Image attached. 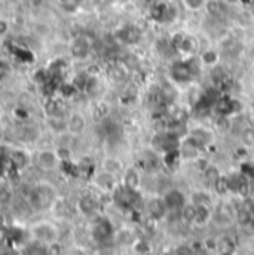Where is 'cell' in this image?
I'll return each mask as SVG.
<instances>
[{
	"label": "cell",
	"mask_w": 254,
	"mask_h": 255,
	"mask_svg": "<svg viewBox=\"0 0 254 255\" xmlns=\"http://www.w3.org/2000/svg\"><path fill=\"white\" fill-rule=\"evenodd\" d=\"M201 73V60L196 57H189L182 61H176L170 68V77L173 82L186 85Z\"/></svg>",
	"instance_id": "1"
},
{
	"label": "cell",
	"mask_w": 254,
	"mask_h": 255,
	"mask_svg": "<svg viewBox=\"0 0 254 255\" xmlns=\"http://www.w3.org/2000/svg\"><path fill=\"white\" fill-rule=\"evenodd\" d=\"M30 235L34 242L42 244L45 247L55 244L60 239V232H58L57 226H54L49 221H40V223H36L34 226H31Z\"/></svg>",
	"instance_id": "2"
},
{
	"label": "cell",
	"mask_w": 254,
	"mask_h": 255,
	"mask_svg": "<svg viewBox=\"0 0 254 255\" xmlns=\"http://www.w3.org/2000/svg\"><path fill=\"white\" fill-rule=\"evenodd\" d=\"M180 142H182V138H179L177 135H174L168 130L159 132L152 138L153 150L156 153H161V154H165V153L173 151V150H179Z\"/></svg>",
	"instance_id": "3"
},
{
	"label": "cell",
	"mask_w": 254,
	"mask_h": 255,
	"mask_svg": "<svg viewBox=\"0 0 254 255\" xmlns=\"http://www.w3.org/2000/svg\"><path fill=\"white\" fill-rule=\"evenodd\" d=\"M213 112L217 115V118H231L237 116L243 112V104L241 101L228 97V95H220L217 103L213 107Z\"/></svg>",
	"instance_id": "4"
},
{
	"label": "cell",
	"mask_w": 254,
	"mask_h": 255,
	"mask_svg": "<svg viewBox=\"0 0 254 255\" xmlns=\"http://www.w3.org/2000/svg\"><path fill=\"white\" fill-rule=\"evenodd\" d=\"M36 163L43 171H54V169H57L60 166L61 160H60L55 150L43 148L36 154Z\"/></svg>",
	"instance_id": "5"
},
{
	"label": "cell",
	"mask_w": 254,
	"mask_h": 255,
	"mask_svg": "<svg viewBox=\"0 0 254 255\" xmlns=\"http://www.w3.org/2000/svg\"><path fill=\"white\" fill-rule=\"evenodd\" d=\"M65 121H67V133H70L73 136L82 135L88 127V121L80 112H71L65 118Z\"/></svg>",
	"instance_id": "6"
},
{
	"label": "cell",
	"mask_w": 254,
	"mask_h": 255,
	"mask_svg": "<svg viewBox=\"0 0 254 255\" xmlns=\"http://www.w3.org/2000/svg\"><path fill=\"white\" fill-rule=\"evenodd\" d=\"M201 148H202V147H201L199 144H196L191 136L188 135V136L180 142V148H179L180 156H182V160H195V159L198 157Z\"/></svg>",
	"instance_id": "7"
},
{
	"label": "cell",
	"mask_w": 254,
	"mask_h": 255,
	"mask_svg": "<svg viewBox=\"0 0 254 255\" xmlns=\"http://www.w3.org/2000/svg\"><path fill=\"white\" fill-rule=\"evenodd\" d=\"M165 203L168 206V211L170 212H180L182 208L186 205V196L182 193L180 190H170L165 196Z\"/></svg>",
	"instance_id": "8"
},
{
	"label": "cell",
	"mask_w": 254,
	"mask_h": 255,
	"mask_svg": "<svg viewBox=\"0 0 254 255\" xmlns=\"http://www.w3.org/2000/svg\"><path fill=\"white\" fill-rule=\"evenodd\" d=\"M89 51H91V43H89V40H88L85 36L76 37V39L73 40L71 46H70L71 55L76 57V58H79V60L85 58V57L89 54Z\"/></svg>",
	"instance_id": "9"
},
{
	"label": "cell",
	"mask_w": 254,
	"mask_h": 255,
	"mask_svg": "<svg viewBox=\"0 0 254 255\" xmlns=\"http://www.w3.org/2000/svg\"><path fill=\"white\" fill-rule=\"evenodd\" d=\"M147 209H149V214H150L155 220L164 218V217L167 215V212H168V206H167L164 197H153V199L149 202Z\"/></svg>",
	"instance_id": "10"
},
{
	"label": "cell",
	"mask_w": 254,
	"mask_h": 255,
	"mask_svg": "<svg viewBox=\"0 0 254 255\" xmlns=\"http://www.w3.org/2000/svg\"><path fill=\"white\" fill-rule=\"evenodd\" d=\"M210 79H211L214 88H217V89L229 83V76H228V73H226L225 68L220 67L219 64L214 65V67L211 68V71H210Z\"/></svg>",
	"instance_id": "11"
},
{
	"label": "cell",
	"mask_w": 254,
	"mask_h": 255,
	"mask_svg": "<svg viewBox=\"0 0 254 255\" xmlns=\"http://www.w3.org/2000/svg\"><path fill=\"white\" fill-rule=\"evenodd\" d=\"M143 166L146 171L149 172H155L158 171L159 165H161V160H159V153H156L155 150H147L143 153Z\"/></svg>",
	"instance_id": "12"
},
{
	"label": "cell",
	"mask_w": 254,
	"mask_h": 255,
	"mask_svg": "<svg viewBox=\"0 0 254 255\" xmlns=\"http://www.w3.org/2000/svg\"><path fill=\"white\" fill-rule=\"evenodd\" d=\"M46 127L49 128V130H52L54 133H67V121L65 118L57 116V115H49L46 118Z\"/></svg>",
	"instance_id": "13"
},
{
	"label": "cell",
	"mask_w": 254,
	"mask_h": 255,
	"mask_svg": "<svg viewBox=\"0 0 254 255\" xmlns=\"http://www.w3.org/2000/svg\"><path fill=\"white\" fill-rule=\"evenodd\" d=\"M101 168H103V171H104V172L112 174V175H115V177H116L119 172H122V169H124V163H122L118 157L109 156V157H106V159L103 160Z\"/></svg>",
	"instance_id": "14"
},
{
	"label": "cell",
	"mask_w": 254,
	"mask_h": 255,
	"mask_svg": "<svg viewBox=\"0 0 254 255\" xmlns=\"http://www.w3.org/2000/svg\"><path fill=\"white\" fill-rule=\"evenodd\" d=\"M9 157H10L12 163L15 166H19V168H24V166H27L30 163V156L22 148H13V150H10Z\"/></svg>",
	"instance_id": "15"
},
{
	"label": "cell",
	"mask_w": 254,
	"mask_h": 255,
	"mask_svg": "<svg viewBox=\"0 0 254 255\" xmlns=\"http://www.w3.org/2000/svg\"><path fill=\"white\" fill-rule=\"evenodd\" d=\"M94 236H95L98 241H101V242L107 241L109 238L113 236V227H112V224H110L109 221H101V223H98L97 227H95V230H94Z\"/></svg>",
	"instance_id": "16"
},
{
	"label": "cell",
	"mask_w": 254,
	"mask_h": 255,
	"mask_svg": "<svg viewBox=\"0 0 254 255\" xmlns=\"http://www.w3.org/2000/svg\"><path fill=\"white\" fill-rule=\"evenodd\" d=\"M189 136H191L196 144H199L202 148L211 141V132H208L204 128H196L195 130H192L191 133H189Z\"/></svg>",
	"instance_id": "17"
},
{
	"label": "cell",
	"mask_w": 254,
	"mask_h": 255,
	"mask_svg": "<svg viewBox=\"0 0 254 255\" xmlns=\"http://www.w3.org/2000/svg\"><path fill=\"white\" fill-rule=\"evenodd\" d=\"M109 113H110V107H109V104L104 103V101H98V103H95L94 107H92V118H94L95 121H98V122L106 121V118L109 116Z\"/></svg>",
	"instance_id": "18"
},
{
	"label": "cell",
	"mask_w": 254,
	"mask_h": 255,
	"mask_svg": "<svg viewBox=\"0 0 254 255\" xmlns=\"http://www.w3.org/2000/svg\"><path fill=\"white\" fill-rule=\"evenodd\" d=\"M140 181H141V178H140V174H138L137 169L129 168V169L125 171V175H124V186H127L129 189L137 190L138 186H140Z\"/></svg>",
	"instance_id": "19"
},
{
	"label": "cell",
	"mask_w": 254,
	"mask_h": 255,
	"mask_svg": "<svg viewBox=\"0 0 254 255\" xmlns=\"http://www.w3.org/2000/svg\"><path fill=\"white\" fill-rule=\"evenodd\" d=\"M205 12L211 16V18H219L223 15V1L222 0H207L205 3Z\"/></svg>",
	"instance_id": "20"
},
{
	"label": "cell",
	"mask_w": 254,
	"mask_h": 255,
	"mask_svg": "<svg viewBox=\"0 0 254 255\" xmlns=\"http://www.w3.org/2000/svg\"><path fill=\"white\" fill-rule=\"evenodd\" d=\"M177 51L182 52V54H185V55L192 57V55L198 51V42H196L193 37H191V36H186L185 40L182 42V45H180V48H179Z\"/></svg>",
	"instance_id": "21"
},
{
	"label": "cell",
	"mask_w": 254,
	"mask_h": 255,
	"mask_svg": "<svg viewBox=\"0 0 254 255\" xmlns=\"http://www.w3.org/2000/svg\"><path fill=\"white\" fill-rule=\"evenodd\" d=\"M97 184L104 190H113V187H115V175L107 174V172L103 171L100 175H97Z\"/></svg>",
	"instance_id": "22"
},
{
	"label": "cell",
	"mask_w": 254,
	"mask_h": 255,
	"mask_svg": "<svg viewBox=\"0 0 254 255\" xmlns=\"http://www.w3.org/2000/svg\"><path fill=\"white\" fill-rule=\"evenodd\" d=\"M196 206V212H195V221L196 224H204L208 221L210 218V209L207 205H195Z\"/></svg>",
	"instance_id": "23"
},
{
	"label": "cell",
	"mask_w": 254,
	"mask_h": 255,
	"mask_svg": "<svg viewBox=\"0 0 254 255\" xmlns=\"http://www.w3.org/2000/svg\"><path fill=\"white\" fill-rule=\"evenodd\" d=\"M201 63L205 64V65H210V67H214L219 64V52L214 51V49H207L202 55H201Z\"/></svg>",
	"instance_id": "24"
},
{
	"label": "cell",
	"mask_w": 254,
	"mask_h": 255,
	"mask_svg": "<svg viewBox=\"0 0 254 255\" xmlns=\"http://www.w3.org/2000/svg\"><path fill=\"white\" fill-rule=\"evenodd\" d=\"M110 74H112V77L116 80V82H125L128 79V68L124 65V64H116L113 68H112V71H110Z\"/></svg>",
	"instance_id": "25"
},
{
	"label": "cell",
	"mask_w": 254,
	"mask_h": 255,
	"mask_svg": "<svg viewBox=\"0 0 254 255\" xmlns=\"http://www.w3.org/2000/svg\"><path fill=\"white\" fill-rule=\"evenodd\" d=\"M195 212H196V206L193 205V203H186L183 208H182V211H180V214H182V218L185 220V221H188V223H193L195 221Z\"/></svg>",
	"instance_id": "26"
},
{
	"label": "cell",
	"mask_w": 254,
	"mask_h": 255,
	"mask_svg": "<svg viewBox=\"0 0 254 255\" xmlns=\"http://www.w3.org/2000/svg\"><path fill=\"white\" fill-rule=\"evenodd\" d=\"M183 6L191 10V12H198V10H202L205 7V3L207 0H182Z\"/></svg>",
	"instance_id": "27"
},
{
	"label": "cell",
	"mask_w": 254,
	"mask_h": 255,
	"mask_svg": "<svg viewBox=\"0 0 254 255\" xmlns=\"http://www.w3.org/2000/svg\"><path fill=\"white\" fill-rule=\"evenodd\" d=\"M253 217H254V214L249 212V211H246L244 208H241V209L238 211V223H240L241 226L252 224V220H253Z\"/></svg>",
	"instance_id": "28"
},
{
	"label": "cell",
	"mask_w": 254,
	"mask_h": 255,
	"mask_svg": "<svg viewBox=\"0 0 254 255\" xmlns=\"http://www.w3.org/2000/svg\"><path fill=\"white\" fill-rule=\"evenodd\" d=\"M222 175H220V172H219V169L217 168H214V166H208L207 169H205V178L211 183V184H216L217 181H219V178H220Z\"/></svg>",
	"instance_id": "29"
},
{
	"label": "cell",
	"mask_w": 254,
	"mask_h": 255,
	"mask_svg": "<svg viewBox=\"0 0 254 255\" xmlns=\"http://www.w3.org/2000/svg\"><path fill=\"white\" fill-rule=\"evenodd\" d=\"M121 39H122V42H125V43H134V42H137V39H138V33H137L135 30H132V28H125V30L122 31Z\"/></svg>",
	"instance_id": "30"
},
{
	"label": "cell",
	"mask_w": 254,
	"mask_h": 255,
	"mask_svg": "<svg viewBox=\"0 0 254 255\" xmlns=\"http://www.w3.org/2000/svg\"><path fill=\"white\" fill-rule=\"evenodd\" d=\"M27 255H48V250H46V247H45V245L34 242V244L28 248Z\"/></svg>",
	"instance_id": "31"
},
{
	"label": "cell",
	"mask_w": 254,
	"mask_h": 255,
	"mask_svg": "<svg viewBox=\"0 0 254 255\" xmlns=\"http://www.w3.org/2000/svg\"><path fill=\"white\" fill-rule=\"evenodd\" d=\"M12 73V68H10V64L7 63L6 60H0V82L6 80Z\"/></svg>",
	"instance_id": "32"
},
{
	"label": "cell",
	"mask_w": 254,
	"mask_h": 255,
	"mask_svg": "<svg viewBox=\"0 0 254 255\" xmlns=\"http://www.w3.org/2000/svg\"><path fill=\"white\" fill-rule=\"evenodd\" d=\"M58 3L67 12H74L79 7L80 0H58Z\"/></svg>",
	"instance_id": "33"
},
{
	"label": "cell",
	"mask_w": 254,
	"mask_h": 255,
	"mask_svg": "<svg viewBox=\"0 0 254 255\" xmlns=\"http://www.w3.org/2000/svg\"><path fill=\"white\" fill-rule=\"evenodd\" d=\"M55 151H57V154H58L61 162H67V160L71 159V150L67 145H60Z\"/></svg>",
	"instance_id": "34"
},
{
	"label": "cell",
	"mask_w": 254,
	"mask_h": 255,
	"mask_svg": "<svg viewBox=\"0 0 254 255\" xmlns=\"http://www.w3.org/2000/svg\"><path fill=\"white\" fill-rule=\"evenodd\" d=\"M192 199H193V205H207L208 206V202H210V197L205 193H195Z\"/></svg>",
	"instance_id": "35"
},
{
	"label": "cell",
	"mask_w": 254,
	"mask_h": 255,
	"mask_svg": "<svg viewBox=\"0 0 254 255\" xmlns=\"http://www.w3.org/2000/svg\"><path fill=\"white\" fill-rule=\"evenodd\" d=\"M241 174L246 175L249 180L254 178V163H243L241 165Z\"/></svg>",
	"instance_id": "36"
},
{
	"label": "cell",
	"mask_w": 254,
	"mask_h": 255,
	"mask_svg": "<svg viewBox=\"0 0 254 255\" xmlns=\"http://www.w3.org/2000/svg\"><path fill=\"white\" fill-rule=\"evenodd\" d=\"M10 31V22L4 18H0V37L7 36Z\"/></svg>",
	"instance_id": "37"
},
{
	"label": "cell",
	"mask_w": 254,
	"mask_h": 255,
	"mask_svg": "<svg viewBox=\"0 0 254 255\" xmlns=\"http://www.w3.org/2000/svg\"><path fill=\"white\" fill-rule=\"evenodd\" d=\"M243 138L246 139L247 144H253L254 142V130L253 129H246L243 132Z\"/></svg>",
	"instance_id": "38"
},
{
	"label": "cell",
	"mask_w": 254,
	"mask_h": 255,
	"mask_svg": "<svg viewBox=\"0 0 254 255\" xmlns=\"http://www.w3.org/2000/svg\"><path fill=\"white\" fill-rule=\"evenodd\" d=\"M223 3H231V4H235V3H238L240 0H222Z\"/></svg>",
	"instance_id": "39"
},
{
	"label": "cell",
	"mask_w": 254,
	"mask_h": 255,
	"mask_svg": "<svg viewBox=\"0 0 254 255\" xmlns=\"http://www.w3.org/2000/svg\"><path fill=\"white\" fill-rule=\"evenodd\" d=\"M1 116H3V109H1V106H0V121H1Z\"/></svg>",
	"instance_id": "40"
},
{
	"label": "cell",
	"mask_w": 254,
	"mask_h": 255,
	"mask_svg": "<svg viewBox=\"0 0 254 255\" xmlns=\"http://www.w3.org/2000/svg\"><path fill=\"white\" fill-rule=\"evenodd\" d=\"M252 227H253V230H254V217H253V220H252Z\"/></svg>",
	"instance_id": "41"
},
{
	"label": "cell",
	"mask_w": 254,
	"mask_h": 255,
	"mask_svg": "<svg viewBox=\"0 0 254 255\" xmlns=\"http://www.w3.org/2000/svg\"><path fill=\"white\" fill-rule=\"evenodd\" d=\"M252 7H253V12H254V0H253V3H252Z\"/></svg>",
	"instance_id": "42"
},
{
	"label": "cell",
	"mask_w": 254,
	"mask_h": 255,
	"mask_svg": "<svg viewBox=\"0 0 254 255\" xmlns=\"http://www.w3.org/2000/svg\"><path fill=\"white\" fill-rule=\"evenodd\" d=\"M253 85H254V76H253Z\"/></svg>",
	"instance_id": "43"
}]
</instances>
